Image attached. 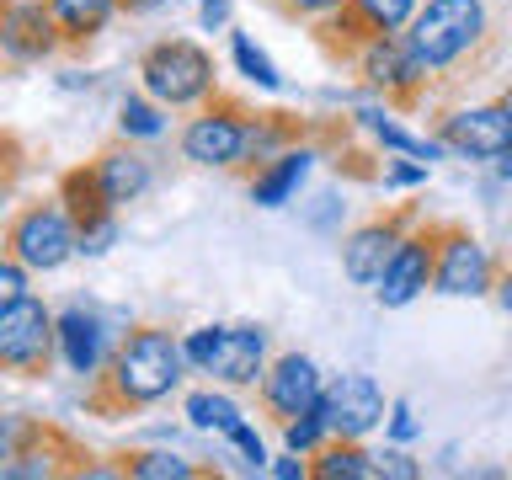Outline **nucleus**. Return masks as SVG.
<instances>
[{
  "label": "nucleus",
  "mask_w": 512,
  "mask_h": 480,
  "mask_svg": "<svg viewBox=\"0 0 512 480\" xmlns=\"http://www.w3.org/2000/svg\"><path fill=\"white\" fill-rule=\"evenodd\" d=\"M310 475L315 480H374L379 475V459L368 454L358 438H331V443L315 448Z\"/></svg>",
  "instance_id": "6ab92c4d"
},
{
  "label": "nucleus",
  "mask_w": 512,
  "mask_h": 480,
  "mask_svg": "<svg viewBox=\"0 0 512 480\" xmlns=\"http://www.w3.org/2000/svg\"><path fill=\"white\" fill-rule=\"evenodd\" d=\"M203 374H214L224 384H256L267 374V326H251V320L224 326L219 352H214V363H208Z\"/></svg>",
  "instance_id": "2eb2a0df"
},
{
  "label": "nucleus",
  "mask_w": 512,
  "mask_h": 480,
  "mask_svg": "<svg viewBox=\"0 0 512 480\" xmlns=\"http://www.w3.org/2000/svg\"><path fill=\"white\" fill-rule=\"evenodd\" d=\"M496 304H502V310L512 315V267L502 272V278H496Z\"/></svg>",
  "instance_id": "e433bc0d"
},
{
  "label": "nucleus",
  "mask_w": 512,
  "mask_h": 480,
  "mask_svg": "<svg viewBox=\"0 0 512 480\" xmlns=\"http://www.w3.org/2000/svg\"><path fill=\"white\" fill-rule=\"evenodd\" d=\"M6 6H11V0H0V11H6Z\"/></svg>",
  "instance_id": "a19ab883"
},
{
  "label": "nucleus",
  "mask_w": 512,
  "mask_h": 480,
  "mask_svg": "<svg viewBox=\"0 0 512 480\" xmlns=\"http://www.w3.org/2000/svg\"><path fill=\"white\" fill-rule=\"evenodd\" d=\"M432 288L448 294V299H475V294H491V288H496V267H491L486 246H480L470 230H459V224H443Z\"/></svg>",
  "instance_id": "9d476101"
},
{
  "label": "nucleus",
  "mask_w": 512,
  "mask_h": 480,
  "mask_svg": "<svg viewBox=\"0 0 512 480\" xmlns=\"http://www.w3.org/2000/svg\"><path fill=\"white\" fill-rule=\"evenodd\" d=\"M390 432H395V443L416 438V416H411V406H406V400H395V411H390Z\"/></svg>",
  "instance_id": "2f4dec72"
},
{
  "label": "nucleus",
  "mask_w": 512,
  "mask_h": 480,
  "mask_svg": "<svg viewBox=\"0 0 512 480\" xmlns=\"http://www.w3.org/2000/svg\"><path fill=\"white\" fill-rule=\"evenodd\" d=\"M379 459V475H390V480H416L422 475V464H416L406 448H384V454H374Z\"/></svg>",
  "instance_id": "7c9ffc66"
},
{
  "label": "nucleus",
  "mask_w": 512,
  "mask_h": 480,
  "mask_svg": "<svg viewBox=\"0 0 512 480\" xmlns=\"http://www.w3.org/2000/svg\"><path fill=\"white\" fill-rule=\"evenodd\" d=\"M187 422L192 427H214V432H230L240 422V411H235V400H224L214 390H192L187 395Z\"/></svg>",
  "instance_id": "5701e85b"
},
{
  "label": "nucleus",
  "mask_w": 512,
  "mask_h": 480,
  "mask_svg": "<svg viewBox=\"0 0 512 480\" xmlns=\"http://www.w3.org/2000/svg\"><path fill=\"white\" fill-rule=\"evenodd\" d=\"M358 70L384 102H400V107L422 102V91L432 80V64L416 54V43L406 38V32H374V38L363 43V54H358Z\"/></svg>",
  "instance_id": "0eeeda50"
},
{
  "label": "nucleus",
  "mask_w": 512,
  "mask_h": 480,
  "mask_svg": "<svg viewBox=\"0 0 512 480\" xmlns=\"http://www.w3.org/2000/svg\"><path fill=\"white\" fill-rule=\"evenodd\" d=\"M358 123L384 144V150H400V155H416V160H438V155L448 150L443 139H416V134H406V128H400L390 112H379V107H363V112H358Z\"/></svg>",
  "instance_id": "4be33fe9"
},
{
  "label": "nucleus",
  "mask_w": 512,
  "mask_h": 480,
  "mask_svg": "<svg viewBox=\"0 0 512 480\" xmlns=\"http://www.w3.org/2000/svg\"><path fill=\"white\" fill-rule=\"evenodd\" d=\"M54 347H59V320L32 294L11 310H0V374L43 379L48 363H54Z\"/></svg>",
  "instance_id": "423d86ee"
},
{
  "label": "nucleus",
  "mask_w": 512,
  "mask_h": 480,
  "mask_svg": "<svg viewBox=\"0 0 512 480\" xmlns=\"http://www.w3.org/2000/svg\"><path fill=\"white\" fill-rule=\"evenodd\" d=\"M118 475L134 480H198L208 470H198L192 459L171 454V448H134V454H118Z\"/></svg>",
  "instance_id": "aec40b11"
},
{
  "label": "nucleus",
  "mask_w": 512,
  "mask_h": 480,
  "mask_svg": "<svg viewBox=\"0 0 512 480\" xmlns=\"http://www.w3.org/2000/svg\"><path fill=\"white\" fill-rule=\"evenodd\" d=\"M411 224H416V208H390V214L368 219L363 230H352V235L342 240V272H347L358 288H374L379 272L390 267V256H395L400 240H406Z\"/></svg>",
  "instance_id": "1a4fd4ad"
},
{
  "label": "nucleus",
  "mask_w": 512,
  "mask_h": 480,
  "mask_svg": "<svg viewBox=\"0 0 512 480\" xmlns=\"http://www.w3.org/2000/svg\"><path fill=\"white\" fill-rule=\"evenodd\" d=\"M224 438H230V443L240 448V454H246V464H251V470H262V464H267V448H262V438L251 432V422H246V416H240V422H235L230 432H224Z\"/></svg>",
  "instance_id": "c756f323"
},
{
  "label": "nucleus",
  "mask_w": 512,
  "mask_h": 480,
  "mask_svg": "<svg viewBox=\"0 0 512 480\" xmlns=\"http://www.w3.org/2000/svg\"><path fill=\"white\" fill-rule=\"evenodd\" d=\"M496 176H502V182H512V150L496 155Z\"/></svg>",
  "instance_id": "4c0bfd02"
},
{
  "label": "nucleus",
  "mask_w": 512,
  "mask_h": 480,
  "mask_svg": "<svg viewBox=\"0 0 512 480\" xmlns=\"http://www.w3.org/2000/svg\"><path fill=\"white\" fill-rule=\"evenodd\" d=\"M320 411H326L331 438H363V432H374L384 422V390L368 374H342L326 384Z\"/></svg>",
  "instance_id": "ddd939ff"
},
{
  "label": "nucleus",
  "mask_w": 512,
  "mask_h": 480,
  "mask_svg": "<svg viewBox=\"0 0 512 480\" xmlns=\"http://www.w3.org/2000/svg\"><path fill=\"white\" fill-rule=\"evenodd\" d=\"M310 150H299V144H288L283 155H272L262 171L251 176V203H262V208H283L288 198L299 192L304 182V171H310Z\"/></svg>",
  "instance_id": "a211bd4d"
},
{
  "label": "nucleus",
  "mask_w": 512,
  "mask_h": 480,
  "mask_svg": "<svg viewBox=\"0 0 512 480\" xmlns=\"http://www.w3.org/2000/svg\"><path fill=\"white\" fill-rule=\"evenodd\" d=\"M427 176V166H384V187H416Z\"/></svg>",
  "instance_id": "473e14b6"
},
{
  "label": "nucleus",
  "mask_w": 512,
  "mask_h": 480,
  "mask_svg": "<svg viewBox=\"0 0 512 480\" xmlns=\"http://www.w3.org/2000/svg\"><path fill=\"white\" fill-rule=\"evenodd\" d=\"M406 38L432 70H448L486 43V6L480 0H427V6H416Z\"/></svg>",
  "instance_id": "20e7f679"
},
{
  "label": "nucleus",
  "mask_w": 512,
  "mask_h": 480,
  "mask_svg": "<svg viewBox=\"0 0 512 480\" xmlns=\"http://www.w3.org/2000/svg\"><path fill=\"white\" fill-rule=\"evenodd\" d=\"M139 80H144V96H155L160 107H192V102H208V96L219 91L214 59H208L192 38L150 43L139 59Z\"/></svg>",
  "instance_id": "f03ea898"
},
{
  "label": "nucleus",
  "mask_w": 512,
  "mask_h": 480,
  "mask_svg": "<svg viewBox=\"0 0 512 480\" xmlns=\"http://www.w3.org/2000/svg\"><path fill=\"white\" fill-rule=\"evenodd\" d=\"M54 48H59V22L43 0H11L0 11V54L32 64V59L54 54Z\"/></svg>",
  "instance_id": "4468645a"
},
{
  "label": "nucleus",
  "mask_w": 512,
  "mask_h": 480,
  "mask_svg": "<svg viewBox=\"0 0 512 480\" xmlns=\"http://www.w3.org/2000/svg\"><path fill=\"white\" fill-rule=\"evenodd\" d=\"M91 171H96V182H102L112 208H128L150 192V155H139L134 144H107V150L91 160Z\"/></svg>",
  "instance_id": "dca6fc26"
},
{
  "label": "nucleus",
  "mask_w": 512,
  "mask_h": 480,
  "mask_svg": "<svg viewBox=\"0 0 512 480\" xmlns=\"http://www.w3.org/2000/svg\"><path fill=\"white\" fill-rule=\"evenodd\" d=\"M438 139L464 160H496L512 150V107L507 102H486V107H464L438 118Z\"/></svg>",
  "instance_id": "9b49d317"
},
{
  "label": "nucleus",
  "mask_w": 512,
  "mask_h": 480,
  "mask_svg": "<svg viewBox=\"0 0 512 480\" xmlns=\"http://www.w3.org/2000/svg\"><path fill=\"white\" fill-rule=\"evenodd\" d=\"M187 352L166 326H134L118 342V352L91 374L86 390V411L102 416V422H118L128 411H144L155 400H166L176 384H182Z\"/></svg>",
  "instance_id": "f257e3e1"
},
{
  "label": "nucleus",
  "mask_w": 512,
  "mask_h": 480,
  "mask_svg": "<svg viewBox=\"0 0 512 480\" xmlns=\"http://www.w3.org/2000/svg\"><path fill=\"white\" fill-rule=\"evenodd\" d=\"M251 128H256V112L246 102H235V96L214 91V102L182 128V155L198 160V166H240L246 144H251Z\"/></svg>",
  "instance_id": "39448f33"
},
{
  "label": "nucleus",
  "mask_w": 512,
  "mask_h": 480,
  "mask_svg": "<svg viewBox=\"0 0 512 480\" xmlns=\"http://www.w3.org/2000/svg\"><path fill=\"white\" fill-rule=\"evenodd\" d=\"M0 246H6V256H16L27 272H54L80 251V235H75V219L64 214V203L43 198V203H22L6 219Z\"/></svg>",
  "instance_id": "7ed1b4c3"
},
{
  "label": "nucleus",
  "mask_w": 512,
  "mask_h": 480,
  "mask_svg": "<svg viewBox=\"0 0 512 480\" xmlns=\"http://www.w3.org/2000/svg\"><path fill=\"white\" fill-rule=\"evenodd\" d=\"M224 16H230V6H224V0H203V27H208V32L224 27Z\"/></svg>",
  "instance_id": "c9c22d12"
},
{
  "label": "nucleus",
  "mask_w": 512,
  "mask_h": 480,
  "mask_svg": "<svg viewBox=\"0 0 512 480\" xmlns=\"http://www.w3.org/2000/svg\"><path fill=\"white\" fill-rule=\"evenodd\" d=\"M27 416H0V475L11 470V459L22 454V443H27Z\"/></svg>",
  "instance_id": "c85d7f7f"
},
{
  "label": "nucleus",
  "mask_w": 512,
  "mask_h": 480,
  "mask_svg": "<svg viewBox=\"0 0 512 480\" xmlns=\"http://www.w3.org/2000/svg\"><path fill=\"white\" fill-rule=\"evenodd\" d=\"M118 6L123 0H48V11H54V22H59V32L64 38H96L112 16H118Z\"/></svg>",
  "instance_id": "412c9836"
},
{
  "label": "nucleus",
  "mask_w": 512,
  "mask_h": 480,
  "mask_svg": "<svg viewBox=\"0 0 512 480\" xmlns=\"http://www.w3.org/2000/svg\"><path fill=\"white\" fill-rule=\"evenodd\" d=\"M230 48H235V64H240V75H246V80H256V86H267V91H278V86H283L278 70H272V59H267L262 48H256V43L246 38V32H235Z\"/></svg>",
  "instance_id": "393cba45"
},
{
  "label": "nucleus",
  "mask_w": 512,
  "mask_h": 480,
  "mask_svg": "<svg viewBox=\"0 0 512 480\" xmlns=\"http://www.w3.org/2000/svg\"><path fill=\"white\" fill-rule=\"evenodd\" d=\"M352 6H358L379 32H406L411 16H416V0H352Z\"/></svg>",
  "instance_id": "bb28decb"
},
{
  "label": "nucleus",
  "mask_w": 512,
  "mask_h": 480,
  "mask_svg": "<svg viewBox=\"0 0 512 480\" xmlns=\"http://www.w3.org/2000/svg\"><path fill=\"white\" fill-rule=\"evenodd\" d=\"M272 475H278V480H299V475H310V464H304V454H294V448H288V459L272 464Z\"/></svg>",
  "instance_id": "f704fd0d"
},
{
  "label": "nucleus",
  "mask_w": 512,
  "mask_h": 480,
  "mask_svg": "<svg viewBox=\"0 0 512 480\" xmlns=\"http://www.w3.org/2000/svg\"><path fill=\"white\" fill-rule=\"evenodd\" d=\"M320 395H326V384H320V368L315 358H304V352H283L278 363H267L262 374V406L272 422H294V416L315 411Z\"/></svg>",
  "instance_id": "f8f14e48"
},
{
  "label": "nucleus",
  "mask_w": 512,
  "mask_h": 480,
  "mask_svg": "<svg viewBox=\"0 0 512 480\" xmlns=\"http://www.w3.org/2000/svg\"><path fill=\"white\" fill-rule=\"evenodd\" d=\"M438 246H443V219H427V224L416 219L406 230V240L395 246L390 267H384L379 283H374V299L384 310H406L416 294H427L432 272H438Z\"/></svg>",
  "instance_id": "6e6552de"
},
{
  "label": "nucleus",
  "mask_w": 512,
  "mask_h": 480,
  "mask_svg": "<svg viewBox=\"0 0 512 480\" xmlns=\"http://www.w3.org/2000/svg\"><path fill=\"white\" fill-rule=\"evenodd\" d=\"M22 299H27V267L16 256H0V310H11Z\"/></svg>",
  "instance_id": "cd10ccee"
},
{
  "label": "nucleus",
  "mask_w": 512,
  "mask_h": 480,
  "mask_svg": "<svg viewBox=\"0 0 512 480\" xmlns=\"http://www.w3.org/2000/svg\"><path fill=\"white\" fill-rule=\"evenodd\" d=\"M502 102H507V107H512V86H507V96H502Z\"/></svg>",
  "instance_id": "ea45409f"
},
{
  "label": "nucleus",
  "mask_w": 512,
  "mask_h": 480,
  "mask_svg": "<svg viewBox=\"0 0 512 480\" xmlns=\"http://www.w3.org/2000/svg\"><path fill=\"white\" fill-rule=\"evenodd\" d=\"M123 6H128V11H155L160 0H123Z\"/></svg>",
  "instance_id": "58836bf2"
},
{
  "label": "nucleus",
  "mask_w": 512,
  "mask_h": 480,
  "mask_svg": "<svg viewBox=\"0 0 512 480\" xmlns=\"http://www.w3.org/2000/svg\"><path fill=\"white\" fill-rule=\"evenodd\" d=\"M118 128H123L128 139H155L160 128H166V118H160V102H155V96H150V102H144V96H123Z\"/></svg>",
  "instance_id": "b1692460"
},
{
  "label": "nucleus",
  "mask_w": 512,
  "mask_h": 480,
  "mask_svg": "<svg viewBox=\"0 0 512 480\" xmlns=\"http://www.w3.org/2000/svg\"><path fill=\"white\" fill-rule=\"evenodd\" d=\"M0 203H6V192H0Z\"/></svg>",
  "instance_id": "79ce46f5"
},
{
  "label": "nucleus",
  "mask_w": 512,
  "mask_h": 480,
  "mask_svg": "<svg viewBox=\"0 0 512 480\" xmlns=\"http://www.w3.org/2000/svg\"><path fill=\"white\" fill-rule=\"evenodd\" d=\"M0 144H6V139H0Z\"/></svg>",
  "instance_id": "37998d69"
},
{
  "label": "nucleus",
  "mask_w": 512,
  "mask_h": 480,
  "mask_svg": "<svg viewBox=\"0 0 512 480\" xmlns=\"http://www.w3.org/2000/svg\"><path fill=\"white\" fill-rule=\"evenodd\" d=\"M283 438H288V448H294V454H315L320 443L331 438V427H326V411H304V416H294V422L283 427Z\"/></svg>",
  "instance_id": "a878e982"
},
{
  "label": "nucleus",
  "mask_w": 512,
  "mask_h": 480,
  "mask_svg": "<svg viewBox=\"0 0 512 480\" xmlns=\"http://www.w3.org/2000/svg\"><path fill=\"white\" fill-rule=\"evenodd\" d=\"M59 352L75 374H96L107 363V331L102 320L86 315V310H64L59 315Z\"/></svg>",
  "instance_id": "f3484780"
},
{
  "label": "nucleus",
  "mask_w": 512,
  "mask_h": 480,
  "mask_svg": "<svg viewBox=\"0 0 512 480\" xmlns=\"http://www.w3.org/2000/svg\"><path fill=\"white\" fill-rule=\"evenodd\" d=\"M336 6H347V0H283V11H294V16H326Z\"/></svg>",
  "instance_id": "72a5a7b5"
}]
</instances>
